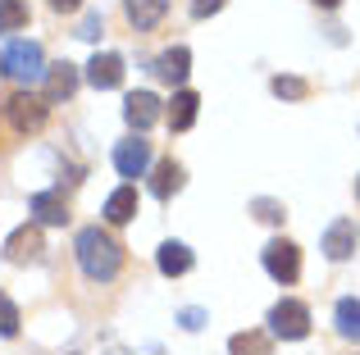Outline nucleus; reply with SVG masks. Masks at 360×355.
Listing matches in <instances>:
<instances>
[{
    "label": "nucleus",
    "instance_id": "obj_1",
    "mask_svg": "<svg viewBox=\"0 0 360 355\" xmlns=\"http://www.w3.org/2000/svg\"><path fill=\"white\" fill-rule=\"evenodd\" d=\"M73 250H78V264H82V274H87L91 283H115L119 278L123 246L110 237L105 228H82L78 241H73Z\"/></svg>",
    "mask_w": 360,
    "mask_h": 355
},
{
    "label": "nucleus",
    "instance_id": "obj_2",
    "mask_svg": "<svg viewBox=\"0 0 360 355\" xmlns=\"http://www.w3.org/2000/svg\"><path fill=\"white\" fill-rule=\"evenodd\" d=\"M46 55L37 41H9L5 51H0V73H5L9 82H18V87H32V82L46 78Z\"/></svg>",
    "mask_w": 360,
    "mask_h": 355
},
{
    "label": "nucleus",
    "instance_id": "obj_3",
    "mask_svg": "<svg viewBox=\"0 0 360 355\" xmlns=\"http://www.w3.org/2000/svg\"><path fill=\"white\" fill-rule=\"evenodd\" d=\"M269 337H283V342H301V337H310V310H306V301H278L269 310Z\"/></svg>",
    "mask_w": 360,
    "mask_h": 355
},
{
    "label": "nucleus",
    "instance_id": "obj_4",
    "mask_svg": "<svg viewBox=\"0 0 360 355\" xmlns=\"http://www.w3.org/2000/svg\"><path fill=\"white\" fill-rule=\"evenodd\" d=\"M260 260H264V269H269V278H274V283H283V287L301 278V250L292 246L288 237H274L269 246L260 250Z\"/></svg>",
    "mask_w": 360,
    "mask_h": 355
},
{
    "label": "nucleus",
    "instance_id": "obj_5",
    "mask_svg": "<svg viewBox=\"0 0 360 355\" xmlns=\"http://www.w3.org/2000/svg\"><path fill=\"white\" fill-rule=\"evenodd\" d=\"M9 123H14V133H37V128L46 123V96H32V91H14L9 96Z\"/></svg>",
    "mask_w": 360,
    "mask_h": 355
},
{
    "label": "nucleus",
    "instance_id": "obj_6",
    "mask_svg": "<svg viewBox=\"0 0 360 355\" xmlns=\"http://www.w3.org/2000/svg\"><path fill=\"white\" fill-rule=\"evenodd\" d=\"M41 228H37V223H23V228H14L5 237V260L9 264H37V260H41Z\"/></svg>",
    "mask_w": 360,
    "mask_h": 355
},
{
    "label": "nucleus",
    "instance_id": "obj_7",
    "mask_svg": "<svg viewBox=\"0 0 360 355\" xmlns=\"http://www.w3.org/2000/svg\"><path fill=\"white\" fill-rule=\"evenodd\" d=\"M115 169L123 178H141L150 169V142H141V137H128V142L115 146Z\"/></svg>",
    "mask_w": 360,
    "mask_h": 355
},
{
    "label": "nucleus",
    "instance_id": "obj_8",
    "mask_svg": "<svg viewBox=\"0 0 360 355\" xmlns=\"http://www.w3.org/2000/svg\"><path fill=\"white\" fill-rule=\"evenodd\" d=\"M356 223L352 219H333L328 223V232H324V255L333 260V264H342V260H352V250H356Z\"/></svg>",
    "mask_w": 360,
    "mask_h": 355
},
{
    "label": "nucleus",
    "instance_id": "obj_9",
    "mask_svg": "<svg viewBox=\"0 0 360 355\" xmlns=\"http://www.w3.org/2000/svg\"><path fill=\"white\" fill-rule=\"evenodd\" d=\"M41 82H46V91H41L46 105H60V100H69L73 91H78V69H73L69 60H64V64H51Z\"/></svg>",
    "mask_w": 360,
    "mask_h": 355
},
{
    "label": "nucleus",
    "instance_id": "obj_10",
    "mask_svg": "<svg viewBox=\"0 0 360 355\" xmlns=\"http://www.w3.org/2000/svg\"><path fill=\"white\" fill-rule=\"evenodd\" d=\"M187 73H192V51H187V46H169V51L155 60V78L169 82V87H183Z\"/></svg>",
    "mask_w": 360,
    "mask_h": 355
},
{
    "label": "nucleus",
    "instance_id": "obj_11",
    "mask_svg": "<svg viewBox=\"0 0 360 355\" xmlns=\"http://www.w3.org/2000/svg\"><path fill=\"white\" fill-rule=\"evenodd\" d=\"M87 82L96 91H115L119 82H123V60H119L115 51H105V55L96 51V55H91V64H87Z\"/></svg>",
    "mask_w": 360,
    "mask_h": 355
},
{
    "label": "nucleus",
    "instance_id": "obj_12",
    "mask_svg": "<svg viewBox=\"0 0 360 355\" xmlns=\"http://www.w3.org/2000/svg\"><path fill=\"white\" fill-rule=\"evenodd\" d=\"M123 119H128V128L146 133V128L160 119V96L155 91H132V96L123 100Z\"/></svg>",
    "mask_w": 360,
    "mask_h": 355
},
{
    "label": "nucleus",
    "instance_id": "obj_13",
    "mask_svg": "<svg viewBox=\"0 0 360 355\" xmlns=\"http://www.w3.org/2000/svg\"><path fill=\"white\" fill-rule=\"evenodd\" d=\"M123 9H128V23L137 27V32H150V27L165 23L169 0H123Z\"/></svg>",
    "mask_w": 360,
    "mask_h": 355
},
{
    "label": "nucleus",
    "instance_id": "obj_14",
    "mask_svg": "<svg viewBox=\"0 0 360 355\" xmlns=\"http://www.w3.org/2000/svg\"><path fill=\"white\" fill-rule=\"evenodd\" d=\"M27 210L37 214V223H51V228H64V223H69V205H64L60 192H37L32 201H27Z\"/></svg>",
    "mask_w": 360,
    "mask_h": 355
},
{
    "label": "nucleus",
    "instance_id": "obj_15",
    "mask_svg": "<svg viewBox=\"0 0 360 355\" xmlns=\"http://www.w3.org/2000/svg\"><path fill=\"white\" fill-rule=\"evenodd\" d=\"M155 264L165 278H183L187 269H192V250L183 246V241H165V246L155 250Z\"/></svg>",
    "mask_w": 360,
    "mask_h": 355
},
{
    "label": "nucleus",
    "instance_id": "obj_16",
    "mask_svg": "<svg viewBox=\"0 0 360 355\" xmlns=\"http://www.w3.org/2000/svg\"><path fill=\"white\" fill-rule=\"evenodd\" d=\"M196 109H201V96L183 87L174 96V105H169V128H174V133H187V128L196 123Z\"/></svg>",
    "mask_w": 360,
    "mask_h": 355
},
{
    "label": "nucleus",
    "instance_id": "obj_17",
    "mask_svg": "<svg viewBox=\"0 0 360 355\" xmlns=\"http://www.w3.org/2000/svg\"><path fill=\"white\" fill-rule=\"evenodd\" d=\"M150 192H155L160 201H169L174 192H183V164H178V160H160L155 178H150Z\"/></svg>",
    "mask_w": 360,
    "mask_h": 355
},
{
    "label": "nucleus",
    "instance_id": "obj_18",
    "mask_svg": "<svg viewBox=\"0 0 360 355\" xmlns=\"http://www.w3.org/2000/svg\"><path fill=\"white\" fill-rule=\"evenodd\" d=\"M333 323H338V333H342L347 342H360V301L356 296H342V301H338Z\"/></svg>",
    "mask_w": 360,
    "mask_h": 355
},
{
    "label": "nucleus",
    "instance_id": "obj_19",
    "mask_svg": "<svg viewBox=\"0 0 360 355\" xmlns=\"http://www.w3.org/2000/svg\"><path fill=\"white\" fill-rule=\"evenodd\" d=\"M132 214H137V187H119V192L105 201V219L110 223H128Z\"/></svg>",
    "mask_w": 360,
    "mask_h": 355
},
{
    "label": "nucleus",
    "instance_id": "obj_20",
    "mask_svg": "<svg viewBox=\"0 0 360 355\" xmlns=\"http://www.w3.org/2000/svg\"><path fill=\"white\" fill-rule=\"evenodd\" d=\"M27 27V0H0V36Z\"/></svg>",
    "mask_w": 360,
    "mask_h": 355
},
{
    "label": "nucleus",
    "instance_id": "obj_21",
    "mask_svg": "<svg viewBox=\"0 0 360 355\" xmlns=\"http://www.w3.org/2000/svg\"><path fill=\"white\" fill-rule=\"evenodd\" d=\"M269 87H274V96H278V100H306L310 96V82L306 78H292V73H278Z\"/></svg>",
    "mask_w": 360,
    "mask_h": 355
},
{
    "label": "nucleus",
    "instance_id": "obj_22",
    "mask_svg": "<svg viewBox=\"0 0 360 355\" xmlns=\"http://www.w3.org/2000/svg\"><path fill=\"white\" fill-rule=\"evenodd\" d=\"M233 355H269V337L264 333H238V337L229 342Z\"/></svg>",
    "mask_w": 360,
    "mask_h": 355
},
{
    "label": "nucleus",
    "instance_id": "obj_23",
    "mask_svg": "<svg viewBox=\"0 0 360 355\" xmlns=\"http://www.w3.org/2000/svg\"><path fill=\"white\" fill-rule=\"evenodd\" d=\"M18 323H23V319H18V305L9 301L5 292H0V337H14V333H18Z\"/></svg>",
    "mask_w": 360,
    "mask_h": 355
},
{
    "label": "nucleus",
    "instance_id": "obj_24",
    "mask_svg": "<svg viewBox=\"0 0 360 355\" xmlns=\"http://www.w3.org/2000/svg\"><path fill=\"white\" fill-rule=\"evenodd\" d=\"M251 210H255V219H264V223H283V219H288V210H283L278 201H269V196L251 201Z\"/></svg>",
    "mask_w": 360,
    "mask_h": 355
},
{
    "label": "nucleus",
    "instance_id": "obj_25",
    "mask_svg": "<svg viewBox=\"0 0 360 355\" xmlns=\"http://www.w3.org/2000/svg\"><path fill=\"white\" fill-rule=\"evenodd\" d=\"M101 32H105V23H101V14H96V9H91V14L87 18H82V27H78V36H82V41H96V36Z\"/></svg>",
    "mask_w": 360,
    "mask_h": 355
},
{
    "label": "nucleus",
    "instance_id": "obj_26",
    "mask_svg": "<svg viewBox=\"0 0 360 355\" xmlns=\"http://www.w3.org/2000/svg\"><path fill=\"white\" fill-rule=\"evenodd\" d=\"M178 323H183L187 333H201L205 328V310H183V314H178Z\"/></svg>",
    "mask_w": 360,
    "mask_h": 355
},
{
    "label": "nucleus",
    "instance_id": "obj_27",
    "mask_svg": "<svg viewBox=\"0 0 360 355\" xmlns=\"http://www.w3.org/2000/svg\"><path fill=\"white\" fill-rule=\"evenodd\" d=\"M219 9H224V0H192V18H210Z\"/></svg>",
    "mask_w": 360,
    "mask_h": 355
},
{
    "label": "nucleus",
    "instance_id": "obj_28",
    "mask_svg": "<svg viewBox=\"0 0 360 355\" xmlns=\"http://www.w3.org/2000/svg\"><path fill=\"white\" fill-rule=\"evenodd\" d=\"M78 5H82V0H51V9H55V14H73Z\"/></svg>",
    "mask_w": 360,
    "mask_h": 355
},
{
    "label": "nucleus",
    "instance_id": "obj_29",
    "mask_svg": "<svg viewBox=\"0 0 360 355\" xmlns=\"http://www.w3.org/2000/svg\"><path fill=\"white\" fill-rule=\"evenodd\" d=\"M315 5H319V9H338V5H342V0H315Z\"/></svg>",
    "mask_w": 360,
    "mask_h": 355
},
{
    "label": "nucleus",
    "instance_id": "obj_30",
    "mask_svg": "<svg viewBox=\"0 0 360 355\" xmlns=\"http://www.w3.org/2000/svg\"><path fill=\"white\" fill-rule=\"evenodd\" d=\"M356 196H360V178H356Z\"/></svg>",
    "mask_w": 360,
    "mask_h": 355
}]
</instances>
